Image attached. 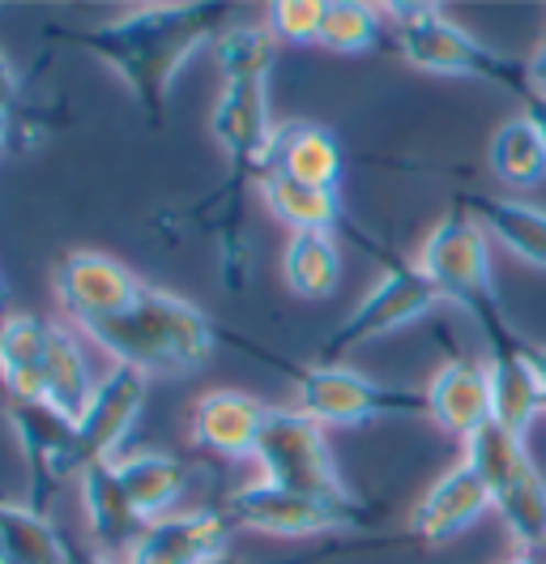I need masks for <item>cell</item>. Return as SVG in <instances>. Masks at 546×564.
Here are the masks:
<instances>
[{
  "mask_svg": "<svg viewBox=\"0 0 546 564\" xmlns=\"http://www.w3.org/2000/svg\"><path fill=\"white\" fill-rule=\"evenodd\" d=\"M509 564H546V556H538V552H521V556L509 561Z\"/></svg>",
  "mask_w": 546,
  "mask_h": 564,
  "instance_id": "38",
  "label": "cell"
},
{
  "mask_svg": "<svg viewBox=\"0 0 546 564\" xmlns=\"http://www.w3.org/2000/svg\"><path fill=\"white\" fill-rule=\"evenodd\" d=\"M282 279L304 300H329L341 282V248L334 231H299L282 252Z\"/></svg>",
  "mask_w": 546,
  "mask_h": 564,
  "instance_id": "25",
  "label": "cell"
},
{
  "mask_svg": "<svg viewBox=\"0 0 546 564\" xmlns=\"http://www.w3.org/2000/svg\"><path fill=\"white\" fill-rule=\"evenodd\" d=\"M18 73L9 69V61H4V52H0V107H9L13 111V104H18Z\"/></svg>",
  "mask_w": 546,
  "mask_h": 564,
  "instance_id": "34",
  "label": "cell"
},
{
  "mask_svg": "<svg viewBox=\"0 0 546 564\" xmlns=\"http://www.w3.org/2000/svg\"><path fill=\"white\" fill-rule=\"evenodd\" d=\"M393 22H397V47H402V56L414 69L495 82V86H504L512 95L529 99V69H525V61H512L504 52L478 43L470 31L448 22L436 4H393Z\"/></svg>",
  "mask_w": 546,
  "mask_h": 564,
  "instance_id": "4",
  "label": "cell"
},
{
  "mask_svg": "<svg viewBox=\"0 0 546 564\" xmlns=\"http://www.w3.org/2000/svg\"><path fill=\"white\" fill-rule=\"evenodd\" d=\"M65 564H116V561H111L107 552H99V547H81V543H73V539H68Z\"/></svg>",
  "mask_w": 546,
  "mask_h": 564,
  "instance_id": "35",
  "label": "cell"
},
{
  "mask_svg": "<svg viewBox=\"0 0 546 564\" xmlns=\"http://www.w3.org/2000/svg\"><path fill=\"white\" fill-rule=\"evenodd\" d=\"M47 334H52V321L43 317L0 321V389H4V398L43 402Z\"/></svg>",
  "mask_w": 546,
  "mask_h": 564,
  "instance_id": "20",
  "label": "cell"
},
{
  "mask_svg": "<svg viewBox=\"0 0 546 564\" xmlns=\"http://www.w3.org/2000/svg\"><path fill=\"white\" fill-rule=\"evenodd\" d=\"M436 304H440V291L432 286V279L418 265L389 261V270L354 304V313L320 343V364H334V359H341V355L354 351V347H363V343H372V338H384V334L402 329L410 321L427 317Z\"/></svg>",
  "mask_w": 546,
  "mask_h": 564,
  "instance_id": "8",
  "label": "cell"
},
{
  "mask_svg": "<svg viewBox=\"0 0 546 564\" xmlns=\"http://www.w3.org/2000/svg\"><path fill=\"white\" fill-rule=\"evenodd\" d=\"M222 18H227V4H141L107 26H90V31L52 26L47 35L77 43L107 61L129 82L150 124H159L167 107L171 77L201 43H214L222 35Z\"/></svg>",
  "mask_w": 546,
  "mask_h": 564,
  "instance_id": "1",
  "label": "cell"
},
{
  "mask_svg": "<svg viewBox=\"0 0 546 564\" xmlns=\"http://www.w3.org/2000/svg\"><path fill=\"white\" fill-rule=\"evenodd\" d=\"M145 372L111 364L95 386V398L86 402V411L77 415V445H73V479L95 466V462H111L116 449L124 445V436L133 432L136 415L145 406Z\"/></svg>",
  "mask_w": 546,
  "mask_h": 564,
  "instance_id": "9",
  "label": "cell"
},
{
  "mask_svg": "<svg viewBox=\"0 0 546 564\" xmlns=\"http://www.w3.org/2000/svg\"><path fill=\"white\" fill-rule=\"evenodd\" d=\"M525 120L538 129V138H543V145H546V99H525Z\"/></svg>",
  "mask_w": 546,
  "mask_h": 564,
  "instance_id": "36",
  "label": "cell"
},
{
  "mask_svg": "<svg viewBox=\"0 0 546 564\" xmlns=\"http://www.w3.org/2000/svg\"><path fill=\"white\" fill-rule=\"evenodd\" d=\"M227 530H231L227 513H214V509L167 513L141 530L124 564H205L222 556Z\"/></svg>",
  "mask_w": 546,
  "mask_h": 564,
  "instance_id": "13",
  "label": "cell"
},
{
  "mask_svg": "<svg viewBox=\"0 0 546 564\" xmlns=\"http://www.w3.org/2000/svg\"><path fill=\"white\" fill-rule=\"evenodd\" d=\"M461 462L495 492L500 484H509L512 475H516L521 466H529L534 458H529V449H525V436H516L504 423L491 420L487 427H478L474 436L466 441V458Z\"/></svg>",
  "mask_w": 546,
  "mask_h": 564,
  "instance_id": "29",
  "label": "cell"
},
{
  "mask_svg": "<svg viewBox=\"0 0 546 564\" xmlns=\"http://www.w3.org/2000/svg\"><path fill=\"white\" fill-rule=\"evenodd\" d=\"M9 141V107H0V145Z\"/></svg>",
  "mask_w": 546,
  "mask_h": 564,
  "instance_id": "39",
  "label": "cell"
},
{
  "mask_svg": "<svg viewBox=\"0 0 546 564\" xmlns=\"http://www.w3.org/2000/svg\"><path fill=\"white\" fill-rule=\"evenodd\" d=\"M56 295L77 325L120 317L145 295V282L107 252H68L56 265Z\"/></svg>",
  "mask_w": 546,
  "mask_h": 564,
  "instance_id": "10",
  "label": "cell"
},
{
  "mask_svg": "<svg viewBox=\"0 0 546 564\" xmlns=\"http://www.w3.org/2000/svg\"><path fill=\"white\" fill-rule=\"evenodd\" d=\"M116 470H120V484L145 527L167 518L175 496L188 488V466L171 454H129L116 462Z\"/></svg>",
  "mask_w": 546,
  "mask_h": 564,
  "instance_id": "22",
  "label": "cell"
},
{
  "mask_svg": "<svg viewBox=\"0 0 546 564\" xmlns=\"http://www.w3.org/2000/svg\"><path fill=\"white\" fill-rule=\"evenodd\" d=\"M491 509V488L478 479L466 462H457L436 488L423 496L410 513V534L423 543H448L461 530H470Z\"/></svg>",
  "mask_w": 546,
  "mask_h": 564,
  "instance_id": "15",
  "label": "cell"
},
{
  "mask_svg": "<svg viewBox=\"0 0 546 564\" xmlns=\"http://www.w3.org/2000/svg\"><path fill=\"white\" fill-rule=\"evenodd\" d=\"M265 415L270 406H261L256 398L239 389H214L201 393L193 406V441L218 458H252Z\"/></svg>",
  "mask_w": 546,
  "mask_h": 564,
  "instance_id": "16",
  "label": "cell"
},
{
  "mask_svg": "<svg viewBox=\"0 0 546 564\" xmlns=\"http://www.w3.org/2000/svg\"><path fill=\"white\" fill-rule=\"evenodd\" d=\"M68 539L43 509L0 500V564H65Z\"/></svg>",
  "mask_w": 546,
  "mask_h": 564,
  "instance_id": "24",
  "label": "cell"
},
{
  "mask_svg": "<svg viewBox=\"0 0 546 564\" xmlns=\"http://www.w3.org/2000/svg\"><path fill=\"white\" fill-rule=\"evenodd\" d=\"M427 393V420L470 441L478 427L491 423V381H487V359L470 355H452L440 364V372L432 377Z\"/></svg>",
  "mask_w": 546,
  "mask_h": 564,
  "instance_id": "14",
  "label": "cell"
},
{
  "mask_svg": "<svg viewBox=\"0 0 546 564\" xmlns=\"http://www.w3.org/2000/svg\"><path fill=\"white\" fill-rule=\"evenodd\" d=\"M81 329L95 338V347H102V355H111V364L136 368L145 377H184L205 368V359L214 355V321L197 304L159 286H145L129 313Z\"/></svg>",
  "mask_w": 546,
  "mask_h": 564,
  "instance_id": "2",
  "label": "cell"
},
{
  "mask_svg": "<svg viewBox=\"0 0 546 564\" xmlns=\"http://www.w3.org/2000/svg\"><path fill=\"white\" fill-rule=\"evenodd\" d=\"M256 184H261V197L273 210V218H282L295 236L299 231H334L341 223V202L329 188H312L282 172H265Z\"/></svg>",
  "mask_w": 546,
  "mask_h": 564,
  "instance_id": "26",
  "label": "cell"
},
{
  "mask_svg": "<svg viewBox=\"0 0 546 564\" xmlns=\"http://www.w3.org/2000/svg\"><path fill=\"white\" fill-rule=\"evenodd\" d=\"M461 206L474 214L482 231H491L525 265L546 274V210L529 206V202H516V197H487V193L461 197Z\"/></svg>",
  "mask_w": 546,
  "mask_h": 564,
  "instance_id": "19",
  "label": "cell"
},
{
  "mask_svg": "<svg viewBox=\"0 0 546 564\" xmlns=\"http://www.w3.org/2000/svg\"><path fill=\"white\" fill-rule=\"evenodd\" d=\"M295 389H299V411L320 423H368V420H397V415H427V393L418 389L375 386L368 377L338 368V364H316V368H291L282 364Z\"/></svg>",
  "mask_w": 546,
  "mask_h": 564,
  "instance_id": "7",
  "label": "cell"
},
{
  "mask_svg": "<svg viewBox=\"0 0 546 564\" xmlns=\"http://www.w3.org/2000/svg\"><path fill=\"white\" fill-rule=\"evenodd\" d=\"M265 172H282V176L299 180V184L338 193L341 145L325 124L286 120V124L273 129L270 154H265Z\"/></svg>",
  "mask_w": 546,
  "mask_h": 564,
  "instance_id": "18",
  "label": "cell"
},
{
  "mask_svg": "<svg viewBox=\"0 0 546 564\" xmlns=\"http://www.w3.org/2000/svg\"><path fill=\"white\" fill-rule=\"evenodd\" d=\"M95 372H90V359L81 351V343L68 334L65 325L52 321V334H47V368H43V402H52L56 411L65 415H81L86 402L95 398Z\"/></svg>",
  "mask_w": 546,
  "mask_h": 564,
  "instance_id": "23",
  "label": "cell"
},
{
  "mask_svg": "<svg viewBox=\"0 0 546 564\" xmlns=\"http://www.w3.org/2000/svg\"><path fill=\"white\" fill-rule=\"evenodd\" d=\"M320 18H325V0H277V4H270V31L282 43H316Z\"/></svg>",
  "mask_w": 546,
  "mask_h": 564,
  "instance_id": "32",
  "label": "cell"
},
{
  "mask_svg": "<svg viewBox=\"0 0 546 564\" xmlns=\"http://www.w3.org/2000/svg\"><path fill=\"white\" fill-rule=\"evenodd\" d=\"M487 381H491V420L525 436L529 423L543 415V393H538L529 343H521L516 351L487 355Z\"/></svg>",
  "mask_w": 546,
  "mask_h": 564,
  "instance_id": "21",
  "label": "cell"
},
{
  "mask_svg": "<svg viewBox=\"0 0 546 564\" xmlns=\"http://www.w3.org/2000/svg\"><path fill=\"white\" fill-rule=\"evenodd\" d=\"M205 564H252V561H239V556H227V552H222V556H214V561H205Z\"/></svg>",
  "mask_w": 546,
  "mask_h": 564,
  "instance_id": "40",
  "label": "cell"
},
{
  "mask_svg": "<svg viewBox=\"0 0 546 564\" xmlns=\"http://www.w3.org/2000/svg\"><path fill=\"white\" fill-rule=\"evenodd\" d=\"M491 509L500 513V522L525 552H543L546 547V479L538 466H521L509 484H500L491 492Z\"/></svg>",
  "mask_w": 546,
  "mask_h": 564,
  "instance_id": "27",
  "label": "cell"
},
{
  "mask_svg": "<svg viewBox=\"0 0 546 564\" xmlns=\"http://www.w3.org/2000/svg\"><path fill=\"white\" fill-rule=\"evenodd\" d=\"M525 69H529V95H534V99H546V35L538 39V47L529 52Z\"/></svg>",
  "mask_w": 546,
  "mask_h": 564,
  "instance_id": "33",
  "label": "cell"
},
{
  "mask_svg": "<svg viewBox=\"0 0 546 564\" xmlns=\"http://www.w3.org/2000/svg\"><path fill=\"white\" fill-rule=\"evenodd\" d=\"M487 159H491V172L504 184H516V188L546 180V145L525 116H516V120L495 129Z\"/></svg>",
  "mask_w": 546,
  "mask_h": 564,
  "instance_id": "28",
  "label": "cell"
},
{
  "mask_svg": "<svg viewBox=\"0 0 546 564\" xmlns=\"http://www.w3.org/2000/svg\"><path fill=\"white\" fill-rule=\"evenodd\" d=\"M227 522L256 534H277V539H304V534H325V530H350L368 527L375 505L359 496H316V492H291L273 484H248L227 496Z\"/></svg>",
  "mask_w": 546,
  "mask_h": 564,
  "instance_id": "5",
  "label": "cell"
},
{
  "mask_svg": "<svg viewBox=\"0 0 546 564\" xmlns=\"http://www.w3.org/2000/svg\"><path fill=\"white\" fill-rule=\"evenodd\" d=\"M252 458L261 466V479L273 484V488L346 496L338 466H334V454H329V441H325V427L312 415H304V411L270 406Z\"/></svg>",
  "mask_w": 546,
  "mask_h": 564,
  "instance_id": "6",
  "label": "cell"
},
{
  "mask_svg": "<svg viewBox=\"0 0 546 564\" xmlns=\"http://www.w3.org/2000/svg\"><path fill=\"white\" fill-rule=\"evenodd\" d=\"M380 39V13L372 4L359 0H325V18H320V47L334 52H368Z\"/></svg>",
  "mask_w": 546,
  "mask_h": 564,
  "instance_id": "31",
  "label": "cell"
},
{
  "mask_svg": "<svg viewBox=\"0 0 546 564\" xmlns=\"http://www.w3.org/2000/svg\"><path fill=\"white\" fill-rule=\"evenodd\" d=\"M418 270L432 279V286L440 291V300H452L482 329L491 355L516 351L525 343L509 325V317H504V304H500V291H495V274H491L487 231L478 227L474 214L466 210V206L448 210L432 227L427 245L418 252Z\"/></svg>",
  "mask_w": 546,
  "mask_h": 564,
  "instance_id": "3",
  "label": "cell"
},
{
  "mask_svg": "<svg viewBox=\"0 0 546 564\" xmlns=\"http://www.w3.org/2000/svg\"><path fill=\"white\" fill-rule=\"evenodd\" d=\"M4 415L13 423V436L31 462V479L39 488V509L47 505L61 479H73V445H77V420L56 411L52 402H18L4 398Z\"/></svg>",
  "mask_w": 546,
  "mask_h": 564,
  "instance_id": "12",
  "label": "cell"
},
{
  "mask_svg": "<svg viewBox=\"0 0 546 564\" xmlns=\"http://www.w3.org/2000/svg\"><path fill=\"white\" fill-rule=\"evenodd\" d=\"M529 359H534V372H538V393H543V415H546V347L529 343Z\"/></svg>",
  "mask_w": 546,
  "mask_h": 564,
  "instance_id": "37",
  "label": "cell"
},
{
  "mask_svg": "<svg viewBox=\"0 0 546 564\" xmlns=\"http://www.w3.org/2000/svg\"><path fill=\"white\" fill-rule=\"evenodd\" d=\"M81 484V509H86V522H90V534L99 543V552L107 556H129L133 543L141 539L145 522L136 518L133 500L120 484V470L116 462H95L77 475Z\"/></svg>",
  "mask_w": 546,
  "mask_h": 564,
  "instance_id": "17",
  "label": "cell"
},
{
  "mask_svg": "<svg viewBox=\"0 0 546 564\" xmlns=\"http://www.w3.org/2000/svg\"><path fill=\"white\" fill-rule=\"evenodd\" d=\"M209 129L231 159V176H265V154L277 129L270 116V99H265V82H227L214 104Z\"/></svg>",
  "mask_w": 546,
  "mask_h": 564,
  "instance_id": "11",
  "label": "cell"
},
{
  "mask_svg": "<svg viewBox=\"0 0 546 564\" xmlns=\"http://www.w3.org/2000/svg\"><path fill=\"white\" fill-rule=\"evenodd\" d=\"M273 39L270 26H231L214 39V61L227 82H265L273 69Z\"/></svg>",
  "mask_w": 546,
  "mask_h": 564,
  "instance_id": "30",
  "label": "cell"
},
{
  "mask_svg": "<svg viewBox=\"0 0 546 564\" xmlns=\"http://www.w3.org/2000/svg\"><path fill=\"white\" fill-rule=\"evenodd\" d=\"M538 556H546V547H543V552H538Z\"/></svg>",
  "mask_w": 546,
  "mask_h": 564,
  "instance_id": "41",
  "label": "cell"
}]
</instances>
